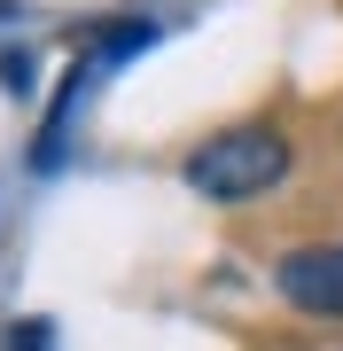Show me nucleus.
Here are the masks:
<instances>
[{
	"label": "nucleus",
	"mask_w": 343,
	"mask_h": 351,
	"mask_svg": "<svg viewBox=\"0 0 343 351\" xmlns=\"http://www.w3.org/2000/svg\"><path fill=\"white\" fill-rule=\"evenodd\" d=\"M179 180L203 203H257L266 188L289 180V133L281 125H227V133H211L203 149H188Z\"/></svg>",
	"instance_id": "f257e3e1"
},
{
	"label": "nucleus",
	"mask_w": 343,
	"mask_h": 351,
	"mask_svg": "<svg viewBox=\"0 0 343 351\" xmlns=\"http://www.w3.org/2000/svg\"><path fill=\"white\" fill-rule=\"evenodd\" d=\"M273 289L312 320H343V242H312L273 265Z\"/></svg>",
	"instance_id": "f03ea898"
},
{
	"label": "nucleus",
	"mask_w": 343,
	"mask_h": 351,
	"mask_svg": "<svg viewBox=\"0 0 343 351\" xmlns=\"http://www.w3.org/2000/svg\"><path fill=\"white\" fill-rule=\"evenodd\" d=\"M8 351H55V328H47V320H16Z\"/></svg>",
	"instance_id": "7ed1b4c3"
},
{
	"label": "nucleus",
	"mask_w": 343,
	"mask_h": 351,
	"mask_svg": "<svg viewBox=\"0 0 343 351\" xmlns=\"http://www.w3.org/2000/svg\"><path fill=\"white\" fill-rule=\"evenodd\" d=\"M0 86H8V94H31V63H24V55H0Z\"/></svg>",
	"instance_id": "20e7f679"
}]
</instances>
